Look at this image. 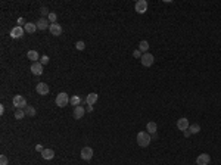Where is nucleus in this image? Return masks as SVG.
Here are the masks:
<instances>
[{"instance_id":"1","label":"nucleus","mask_w":221,"mask_h":165,"mask_svg":"<svg viewBox=\"0 0 221 165\" xmlns=\"http://www.w3.org/2000/svg\"><path fill=\"white\" fill-rule=\"evenodd\" d=\"M152 142V134H149L147 131H140L137 134V143L140 148H147Z\"/></svg>"},{"instance_id":"2","label":"nucleus","mask_w":221,"mask_h":165,"mask_svg":"<svg viewBox=\"0 0 221 165\" xmlns=\"http://www.w3.org/2000/svg\"><path fill=\"white\" fill-rule=\"evenodd\" d=\"M69 99H71V97H68V94H67L65 91H61V93L56 96V106H59V108H65V106H68Z\"/></svg>"},{"instance_id":"3","label":"nucleus","mask_w":221,"mask_h":165,"mask_svg":"<svg viewBox=\"0 0 221 165\" xmlns=\"http://www.w3.org/2000/svg\"><path fill=\"white\" fill-rule=\"evenodd\" d=\"M13 106L16 109H25L28 105H27V99L21 94H16V96L13 97Z\"/></svg>"},{"instance_id":"4","label":"nucleus","mask_w":221,"mask_h":165,"mask_svg":"<svg viewBox=\"0 0 221 165\" xmlns=\"http://www.w3.org/2000/svg\"><path fill=\"white\" fill-rule=\"evenodd\" d=\"M140 62H142V65L143 66H146V68H149V66H152L153 65V62H155V57H153V55L152 53H143V56H142V59H140Z\"/></svg>"},{"instance_id":"5","label":"nucleus","mask_w":221,"mask_h":165,"mask_svg":"<svg viewBox=\"0 0 221 165\" xmlns=\"http://www.w3.org/2000/svg\"><path fill=\"white\" fill-rule=\"evenodd\" d=\"M80 156H81V159L90 161L91 158H93V149H91L90 146H85V148H83L81 150H80Z\"/></svg>"},{"instance_id":"6","label":"nucleus","mask_w":221,"mask_h":165,"mask_svg":"<svg viewBox=\"0 0 221 165\" xmlns=\"http://www.w3.org/2000/svg\"><path fill=\"white\" fill-rule=\"evenodd\" d=\"M24 33H25V30H24L22 27L16 25V27H13V28L11 30V37L15 39V40H18V39H22L24 37Z\"/></svg>"},{"instance_id":"7","label":"nucleus","mask_w":221,"mask_h":165,"mask_svg":"<svg viewBox=\"0 0 221 165\" xmlns=\"http://www.w3.org/2000/svg\"><path fill=\"white\" fill-rule=\"evenodd\" d=\"M211 162V156L208 154H200L196 158V165H209Z\"/></svg>"},{"instance_id":"8","label":"nucleus","mask_w":221,"mask_h":165,"mask_svg":"<svg viewBox=\"0 0 221 165\" xmlns=\"http://www.w3.org/2000/svg\"><path fill=\"white\" fill-rule=\"evenodd\" d=\"M35 91H37L39 94H41V96H46V94H49L50 89H49V85L46 84V83H39L37 87H35Z\"/></svg>"},{"instance_id":"9","label":"nucleus","mask_w":221,"mask_h":165,"mask_svg":"<svg viewBox=\"0 0 221 165\" xmlns=\"http://www.w3.org/2000/svg\"><path fill=\"white\" fill-rule=\"evenodd\" d=\"M35 25H37V28H39V30L44 31V30H49V27H50V22H49V19H47V18H40L39 21L35 22Z\"/></svg>"},{"instance_id":"10","label":"nucleus","mask_w":221,"mask_h":165,"mask_svg":"<svg viewBox=\"0 0 221 165\" xmlns=\"http://www.w3.org/2000/svg\"><path fill=\"white\" fill-rule=\"evenodd\" d=\"M134 9H136L137 13H145L147 11V2L146 0H139L134 6Z\"/></svg>"},{"instance_id":"11","label":"nucleus","mask_w":221,"mask_h":165,"mask_svg":"<svg viewBox=\"0 0 221 165\" xmlns=\"http://www.w3.org/2000/svg\"><path fill=\"white\" fill-rule=\"evenodd\" d=\"M49 31H50L52 35L58 37V35L62 34V27H61L59 24H50V27H49Z\"/></svg>"},{"instance_id":"12","label":"nucleus","mask_w":221,"mask_h":165,"mask_svg":"<svg viewBox=\"0 0 221 165\" xmlns=\"http://www.w3.org/2000/svg\"><path fill=\"white\" fill-rule=\"evenodd\" d=\"M31 72L34 75H41L43 74V65L40 62H33L31 63Z\"/></svg>"},{"instance_id":"13","label":"nucleus","mask_w":221,"mask_h":165,"mask_svg":"<svg viewBox=\"0 0 221 165\" xmlns=\"http://www.w3.org/2000/svg\"><path fill=\"white\" fill-rule=\"evenodd\" d=\"M189 127H190V124H189V120L187 118H180V120L177 121V128L182 131H186L189 130Z\"/></svg>"},{"instance_id":"14","label":"nucleus","mask_w":221,"mask_h":165,"mask_svg":"<svg viewBox=\"0 0 221 165\" xmlns=\"http://www.w3.org/2000/svg\"><path fill=\"white\" fill-rule=\"evenodd\" d=\"M85 114V109L81 106V105H78V106H75L74 108V118L75 120H80V118H83Z\"/></svg>"},{"instance_id":"15","label":"nucleus","mask_w":221,"mask_h":165,"mask_svg":"<svg viewBox=\"0 0 221 165\" xmlns=\"http://www.w3.org/2000/svg\"><path fill=\"white\" fill-rule=\"evenodd\" d=\"M41 156H43V159H46V161H52L55 158V150H53V149H44V150L41 152Z\"/></svg>"},{"instance_id":"16","label":"nucleus","mask_w":221,"mask_h":165,"mask_svg":"<svg viewBox=\"0 0 221 165\" xmlns=\"http://www.w3.org/2000/svg\"><path fill=\"white\" fill-rule=\"evenodd\" d=\"M24 30H25V33H28V34H34L35 31H37V25L33 22H27L25 24V27H24Z\"/></svg>"},{"instance_id":"17","label":"nucleus","mask_w":221,"mask_h":165,"mask_svg":"<svg viewBox=\"0 0 221 165\" xmlns=\"http://www.w3.org/2000/svg\"><path fill=\"white\" fill-rule=\"evenodd\" d=\"M97 102V93H90V94H87V97H85V103L87 105H94V103Z\"/></svg>"},{"instance_id":"18","label":"nucleus","mask_w":221,"mask_h":165,"mask_svg":"<svg viewBox=\"0 0 221 165\" xmlns=\"http://www.w3.org/2000/svg\"><path fill=\"white\" fill-rule=\"evenodd\" d=\"M27 57H28L31 62H37V59H40V55H39V52L37 50H28Z\"/></svg>"},{"instance_id":"19","label":"nucleus","mask_w":221,"mask_h":165,"mask_svg":"<svg viewBox=\"0 0 221 165\" xmlns=\"http://www.w3.org/2000/svg\"><path fill=\"white\" fill-rule=\"evenodd\" d=\"M146 130H147V133H149V134H155V133H156V130H158V125H156V122L150 121V122H147Z\"/></svg>"},{"instance_id":"20","label":"nucleus","mask_w":221,"mask_h":165,"mask_svg":"<svg viewBox=\"0 0 221 165\" xmlns=\"http://www.w3.org/2000/svg\"><path fill=\"white\" fill-rule=\"evenodd\" d=\"M139 50L142 52V53H147L149 50V41L147 40H142L139 43Z\"/></svg>"},{"instance_id":"21","label":"nucleus","mask_w":221,"mask_h":165,"mask_svg":"<svg viewBox=\"0 0 221 165\" xmlns=\"http://www.w3.org/2000/svg\"><path fill=\"white\" fill-rule=\"evenodd\" d=\"M83 102H85V100H83L80 96H72L69 99V103H71L72 106H78V105H81Z\"/></svg>"},{"instance_id":"22","label":"nucleus","mask_w":221,"mask_h":165,"mask_svg":"<svg viewBox=\"0 0 221 165\" xmlns=\"http://www.w3.org/2000/svg\"><path fill=\"white\" fill-rule=\"evenodd\" d=\"M24 111H25V115H28V117H34V115L37 114V112H35V109L33 108V106H27Z\"/></svg>"},{"instance_id":"23","label":"nucleus","mask_w":221,"mask_h":165,"mask_svg":"<svg viewBox=\"0 0 221 165\" xmlns=\"http://www.w3.org/2000/svg\"><path fill=\"white\" fill-rule=\"evenodd\" d=\"M189 130H190V133H192V134H198L199 131H200V127H199L198 124H190Z\"/></svg>"},{"instance_id":"24","label":"nucleus","mask_w":221,"mask_h":165,"mask_svg":"<svg viewBox=\"0 0 221 165\" xmlns=\"http://www.w3.org/2000/svg\"><path fill=\"white\" fill-rule=\"evenodd\" d=\"M24 117H25V111L24 109H16L15 111V118L16 120H22Z\"/></svg>"},{"instance_id":"25","label":"nucleus","mask_w":221,"mask_h":165,"mask_svg":"<svg viewBox=\"0 0 221 165\" xmlns=\"http://www.w3.org/2000/svg\"><path fill=\"white\" fill-rule=\"evenodd\" d=\"M47 19H49V22H50V24H56L58 15L55 13V12H50V13H49V16H47Z\"/></svg>"},{"instance_id":"26","label":"nucleus","mask_w":221,"mask_h":165,"mask_svg":"<svg viewBox=\"0 0 221 165\" xmlns=\"http://www.w3.org/2000/svg\"><path fill=\"white\" fill-rule=\"evenodd\" d=\"M75 49H77V50H80V52L84 50V49H85V43H84V41H81V40L77 41V43H75Z\"/></svg>"},{"instance_id":"27","label":"nucleus","mask_w":221,"mask_h":165,"mask_svg":"<svg viewBox=\"0 0 221 165\" xmlns=\"http://www.w3.org/2000/svg\"><path fill=\"white\" fill-rule=\"evenodd\" d=\"M40 63H41V65H47V63H49V56H47V55H43V56L40 57Z\"/></svg>"},{"instance_id":"28","label":"nucleus","mask_w":221,"mask_h":165,"mask_svg":"<svg viewBox=\"0 0 221 165\" xmlns=\"http://www.w3.org/2000/svg\"><path fill=\"white\" fill-rule=\"evenodd\" d=\"M9 159H7V156L6 155H0V165H7Z\"/></svg>"},{"instance_id":"29","label":"nucleus","mask_w":221,"mask_h":165,"mask_svg":"<svg viewBox=\"0 0 221 165\" xmlns=\"http://www.w3.org/2000/svg\"><path fill=\"white\" fill-rule=\"evenodd\" d=\"M133 56L136 57V59H142V56H143V53L140 50H139V49H136V50L133 52Z\"/></svg>"},{"instance_id":"30","label":"nucleus","mask_w":221,"mask_h":165,"mask_svg":"<svg viewBox=\"0 0 221 165\" xmlns=\"http://www.w3.org/2000/svg\"><path fill=\"white\" fill-rule=\"evenodd\" d=\"M40 12H41V15H43V16H41V18H46V16H49V13H50V12L47 11V7H41V9H40Z\"/></svg>"},{"instance_id":"31","label":"nucleus","mask_w":221,"mask_h":165,"mask_svg":"<svg viewBox=\"0 0 221 165\" xmlns=\"http://www.w3.org/2000/svg\"><path fill=\"white\" fill-rule=\"evenodd\" d=\"M16 22L19 24V27H22V25L25 27V24H27V22H25V19H24V18H18V21H16Z\"/></svg>"},{"instance_id":"32","label":"nucleus","mask_w":221,"mask_h":165,"mask_svg":"<svg viewBox=\"0 0 221 165\" xmlns=\"http://www.w3.org/2000/svg\"><path fill=\"white\" fill-rule=\"evenodd\" d=\"M35 150H37V152H43L44 149H43V146H41V144H37V146H35Z\"/></svg>"},{"instance_id":"33","label":"nucleus","mask_w":221,"mask_h":165,"mask_svg":"<svg viewBox=\"0 0 221 165\" xmlns=\"http://www.w3.org/2000/svg\"><path fill=\"white\" fill-rule=\"evenodd\" d=\"M183 134H184V137H190V136H192V133H190V130L183 131Z\"/></svg>"},{"instance_id":"34","label":"nucleus","mask_w":221,"mask_h":165,"mask_svg":"<svg viewBox=\"0 0 221 165\" xmlns=\"http://www.w3.org/2000/svg\"><path fill=\"white\" fill-rule=\"evenodd\" d=\"M85 112H93V106H91V105H87V108H85Z\"/></svg>"},{"instance_id":"35","label":"nucleus","mask_w":221,"mask_h":165,"mask_svg":"<svg viewBox=\"0 0 221 165\" xmlns=\"http://www.w3.org/2000/svg\"><path fill=\"white\" fill-rule=\"evenodd\" d=\"M3 114H5V106L0 105V115H3Z\"/></svg>"}]
</instances>
